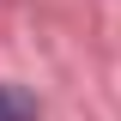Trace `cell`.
<instances>
[{"label": "cell", "mask_w": 121, "mask_h": 121, "mask_svg": "<svg viewBox=\"0 0 121 121\" xmlns=\"http://www.w3.org/2000/svg\"><path fill=\"white\" fill-rule=\"evenodd\" d=\"M0 121H36V97H24L18 85H0Z\"/></svg>", "instance_id": "cell-1"}]
</instances>
